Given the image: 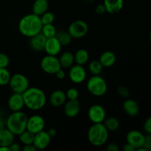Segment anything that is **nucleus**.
<instances>
[{"mask_svg": "<svg viewBox=\"0 0 151 151\" xmlns=\"http://www.w3.org/2000/svg\"><path fill=\"white\" fill-rule=\"evenodd\" d=\"M24 106L32 111L41 110L47 102V97L44 91L37 87H29L22 94Z\"/></svg>", "mask_w": 151, "mask_h": 151, "instance_id": "f257e3e1", "label": "nucleus"}, {"mask_svg": "<svg viewBox=\"0 0 151 151\" xmlns=\"http://www.w3.org/2000/svg\"><path fill=\"white\" fill-rule=\"evenodd\" d=\"M42 26L40 16L30 13L25 15L20 19L19 22V30L22 35L31 38L41 32Z\"/></svg>", "mask_w": 151, "mask_h": 151, "instance_id": "f03ea898", "label": "nucleus"}, {"mask_svg": "<svg viewBox=\"0 0 151 151\" xmlns=\"http://www.w3.org/2000/svg\"><path fill=\"white\" fill-rule=\"evenodd\" d=\"M28 116L22 111H13L6 119V128L15 136H19L27 130Z\"/></svg>", "mask_w": 151, "mask_h": 151, "instance_id": "7ed1b4c3", "label": "nucleus"}, {"mask_svg": "<svg viewBox=\"0 0 151 151\" xmlns=\"http://www.w3.org/2000/svg\"><path fill=\"white\" fill-rule=\"evenodd\" d=\"M109 132L103 123H93L88 129L87 138L93 146L101 147L107 142Z\"/></svg>", "mask_w": 151, "mask_h": 151, "instance_id": "20e7f679", "label": "nucleus"}, {"mask_svg": "<svg viewBox=\"0 0 151 151\" xmlns=\"http://www.w3.org/2000/svg\"><path fill=\"white\" fill-rule=\"evenodd\" d=\"M88 92L95 97L103 96L108 90V85L104 78L100 75H92L86 83Z\"/></svg>", "mask_w": 151, "mask_h": 151, "instance_id": "39448f33", "label": "nucleus"}, {"mask_svg": "<svg viewBox=\"0 0 151 151\" xmlns=\"http://www.w3.org/2000/svg\"><path fill=\"white\" fill-rule=\"evenodd\" d=\"M9 86L14 93L23 94L29 88V80L24 75L16 73L11 75Z\"/></svg>", "mask_w": 151, "mask_h": 151, "instance_id": "423d86ee", "label": "nucleus"}, {"mask_svg": "<svg viewBox=\"0 0 151 151\" xmlns=\"http://www.w3.org/2000/svg\"><path fill=\"white\" fill-rule=\"evenodd\" d=\"M41 67L44 72L50 75H55L58 70L61 69L59 59L56 56L50 55L41 59Z\"/></svg>", "mask_w": 151, "mask_h": 151, "instance_id": "0eeeda50", "label": "nucleus"}, {"mask_svg": "<svg viewBox=\"0 0 151 151\" xmlns=\"http://www.w3.org/2000/svg\"><path fill=\"white\" fill-rule=\"evenodd\" d=\"M88 31V26L86 22L83 20H75L70 24L68 29L73 38H81L85 36Z\"/></svg>", "mask_w": 151, "mask_h": 151, "instance_id": "6e6552de", "label": "nucleus"}, {"mask_svg": "<svg viewBox=\"0 0 151 151\" xmlns=\"http://www.w3.org/2000/svg\"><path fill=\"white\" fill-rule=\"evenodd\" d=\"M88 116L92 123H103L106 118V111L101 105L94 104L88 109Z\"/></svg>", "mask_w": 151, "mask_h": 151, "instance_id": "1a4fd4ad", "label": "nucleus"}, {"mask_svg": "<svg viewBox=\"0 0 151 151\" xmlns=\"http://www.w3.org/2000/svg\"><path fill=\"white\" fill-rule=\"evenodd\" d=\"M69 77L70 81L74 83H81L86 78V71L83 65L76 63L69 68Z\"/></svg>", "mask_w": 151, "mask_h": 151, "instance_id": "9d476101", "label": "nucleus"}, {"mask_svg": "<svg viewBox=\"0 0 151 151\" xmlns=\"http://www.w3.org/2000/svg\"><path fill=\"white\" fill-rule=\"evenodd\" d=\"M45 127V121L44 118L40 115H32L27 119V130L32 134H35L43 131Z\"/></svg>", "mask_w": 151, "mask_h": 151, "instance_id": "9b49d317", "label": "nucleus"}, {"mask_svg": "<svg viewBox=\"0 0 151 151\" xmlns=\"http://www.w3.org/2000/svg\"><path fill=\"white\" fill-rule=\"evenodd\" d=\"M145 135L137 130H132L129 131L126 135V142L131 145L135 150L143 146Z\"/></svg>", "mask_w": 151, "mask_h": 151, "instance_id": "f8f14e48", "label": "nucleus"}, {"mask_svg": "<svg viewBox=\"0 0 151 151\" xmlns=\"http://www.w3.org/2000/svg\"><path fill=\"white\" fill-rule=\"evenodd\" d=\"M51 138L52 137H50L48 132L43 130L35 134L32 144L36 147L37 150H44L50 145Z\"/></svg>", "mask_w": 151, "mask_h": 151, "instance_id": "ddd939ff", "label": "nucleus"}, {"mask_svg": "<svg viewBox=\"0 0 151 151\" xmlns=\"http://www.w3.org/2000/svg\"><path fill=\"white\" fill-rule=\"evenodd\" d=\"M7 106L13 112L22 111L24 106V102L22 94L13 93L9 97L8 101H7Z\"/></svg>", "mask_w": 151, "mask_h": 151, "instance_id": "4468645a", "label": "nucleus"}, {"mask_svg": "<svg viewBox=\"0 0 151 151\" xmlns=\"http://www.w3.org/2000/svg\"><path fill=\"white\" fill-rule=\"evenodd\" d=\"M80 111H81V104L78 100H69V101L65 103L63 111L67 117H75L78 116Z\"/></svg>", "mask_w": 151, "mask_h": 151, "instance_id": "2eb2a0df", "label": "nucleus"}, {"mask_svg": "<svg viewBox=\"0 0 151 151\" xmlns=\"http://www.w3.org/2000/svg\"><path fill=\"white\" fill-rule=\"evenodd\" d=\"M61 47L62 45L55 36L52 38H47L44 47V51L47 52V55L56 56L60 53Z\"/></svg>", "mask_w": 151, "mask_h": 151, "instance_id": "dca6fc26", "label": "nucleus"}, {"mask_svg": "<svg viewBox=\"0 0 151 151\" xmlns=\"http://www.w3.org/2000/svg\"><path fill=\"white\" fill-rule=\"evenodd\" d=\"M29 47L33 51L41 52L44 50L47 38L41 32L29 38Z\"/></svg>", "mask_w": 151, "mask_h": 151, "instance_id": "f3484780", "label": "nucleus"}, {"mask_svg": "<svg viewBox=\"0 0 151 151\" xmlns=\"http://www.w3.org/2000/svg\"><path fill=\"white\" fill-rule=\"evenodd\" d=\"M66 99L67 98L66 93L62 90L58 89L52 92L49 98V101L50 105L53 107H60L65 104Z\"/></svg>", "mask_w": 151, "mask_h": 151, "instance_id": "a211bd4d", "label": "nucleus"}, {"mask_svg": "<svg viewBox=\"0 0 151 151\" xmlns=\"http://www.w3.org/2000/svg\"><path fill=\"white\" fill-rule=\"evenodd\" d=\"M106 12L111 14H114L120 12L124 6L123 0H103Z\"/></svg>", "mask_w": 151, "mask_h": 151, "instance_id": "6ab92c4d", "label": "nucleus"}, {"mask_svg": "<svg viewBox=\"0 0 151 151\" xmlns=\"http://www.w3.org/2000/svg\"><path fill=\"white\" fill-rule=\"evenodd\" d=\"M122 108L124 111L130 116H136L139 112L138 103L133 99H126L122 104Z\"/></svg>", "mask_w": 151, "mask_h": 151, "instance_id": "aec40b11", "label": "nucleus"}, {"mask_svg": "<svg viewBox=\"0 0 151 151\" xmlns=\"http://www.w3.org/2000/svg\"><path fill=\"white\" fill-rule=\"evenodd\" d=\"M116 60V55L112 51H109V50L103 52L99 58V60L102 63L103 67H111L114 64Z\"/></svg>", "mask_w": 151, "mask_h": 151, "instance_id": "412c9836", "label": "nucleus"}, {"mask_svg": "<svg viewBox=\"0 0 151 151\" xmlns=\"http://www.w3.org/2000/svg\"><path fill=\"white\" fill-rule=\"evenodd\" d=\"M15 135L7 128L0 131V146L10 147V145L14 142Z\"/></svg>", "mask_w": 151, "mask_h": 151, "instance_id": "4be33fe9", "label": "nucleus"}, {"mask_svg": "<svg viewBox=\"0 0 151 151\" xmlns=\"http://www.w3.org/2000/svg\"><path fill=\"white\" fill-rule=\"evenodd\" d=\"M49 2L47 0H35L32 4V13L41 16L48 10Z\"/></svg>", "mask_w": 151, "mask_h": 151, "instance_id": "5701e85b", "label": "nucleus"}, {"mask_svg": "<svg viewBox=\"0 0 151 151\" xmlns=\"http://www.w3.org/2000/svg\"><path fill=\"white\" fill-rule=\"evenodd\" d=\"M58 59L62 69H69L75 63L74 55L70 52H64L60 55Z\"/></svg>", "mask_w": 151, "mask_h": 151, "instance_id": "b1692460", "label": "nucleus"}, {"mask_svg": "<svg viewBox=\"0 0 151 151\" xmlns=\"http://www.w3.org/2000/svg\"><path fill=\"white\" fill-rule=\"evenodd\" d=\"M74 57H75V62L77 64L83 66L88 62V58H89V55H88L87 50H84V49H80L75 52V54L74 55Z\"/></svg>", "mask_w": 151, "mask_h": 151, "instance_id": "393cba45", "label": "nucleus"}, {"mask_svg": "<svg viewBox=\"0 0 151 151\" xmlns=\"http://www.w3.org/2000/svg\"><path fill=\"white\" fill-rule=\"evenodd\" d=\"M56 38L59 41L62 46H67L72 42V35L69 34L68 31H63V30H59L57 31L55 35Z\"/></svg>", "mask_w": 151, "mask_h": 151, "instance_id": "a878e982", "label": "nucleus"}, {"mask_svg": "<svg viewBox=\"0 0 151 151\" xmlns=\"http://www.w3.org/2000/svg\"><path fill=\"white\" fill-rule=\"evenodd\" d=\"M103 123L109 131H115L119 128V120L114 116L106 118Z\"/></svg>", "mask_w": 151, "mask_h": 151, "instance_id": "bb28decb", "label": "nucleus"}, {"mask_svg": "<svg viewBox=\"0 0 151 151\" xmlns=\"http://www.w3.org/2000/svg\"><path fill=\"white\" fill-rule=\"evenodd\" d=\"M103 69V66L99 60H93L88 64V70L92 75H100Z\"/></svg>", "mask_w": 151, "mask_h": 151, "instance_id": "cd10ccee", "label": "nucleus"}, {"mask_svg": "<svg viewBox=\"0 0 151 151\" xmlns=\"http://www.w3.org/2000/svg\"><path fill=\"white\" fill-rule=\"evenodd\" d=\"M41 32L46 37V38H50L55 36L56 32H57V29H56L55 27L53 25V24H43Z\"/></svg>", "mask_w": 151, "mask_h": 151, "instance_id": "c85d7f7f", "label": "nucleus"}, {"mask_svg": "<svg viewBox=\"0 0 151 151\" xmlns=\"http://www.w3.org/2000/svg\"><path fill=\"white\" fill-rule=\"evenodd\" d=\"M19 137V140H20L21 142H22L24 145H29L33 143L35 134H32L30 131H27V130H25V131H24V132H22Z\"/></svg>", "mask_w": 151, "mask_h": 151, "instance_id": "c756f323", "label": "nucleus"}, {"mask_svg": "<svg viewBox=\"0 0 151 151\" xmlns=\"http://www.w3.org/2000/svg\"><path fill=\"white\" fill-rule=\"evenodd\" d=\"M10 72L7 68H0V86H5L9 83L10 80Z\"/></svg>", "mask_w": 151, "mask_h": 151, "instance_id": "7c9ffc66", "label": "nucleus"}, {"mask_svg": "<svg viewBox=\"0 0 151 151\" xmlns=\"http://www.w3.org/2000/svg\"><path fill=\"white\" fill-rule=\"evenodd\" d=\"M42 24H52L55 21V15L52 12L47 11L40 16Z\"/></svg>", "mask_w": 151, "mask_h": 151, "instance_id": "2f4dec72", "label": "nucleus"}, {"mask_svg": "<svg viewBox=\"0 0 151 151\" xmlns=\"http://www.w3.org/2000/svg\"><path fill=\"white\" fill-rule=\"evenodd\" d=\"M66 98L68 100H78L79 97V91L75 88H70L66 92Z\"/></svg>", "mask_w": 151, "mask_h": 151, "instance_id": "473e14b6", "label": "nucleus"}, {"mask_svg": "<svg viewBox=\"0 0 151 151\" xmlns=\"http://www.w3.org/2000/svg\"><path fill=\"white\" fill-rule=\"evenodd\" d=\"M10 63V58L4 53H0V68H7Z\"/></svg>", "mask_w": 151, "mask_h": 151, "instance_id": "72a5a7b5", "label": "nucleus"}, {"mask_svg": "<svg viewBox=\"0 0 151 151\" xmlns=\"http://www.w3.org/2000/svg\"><path fill=\"white\" fill-rule=\"evenodd\" d=\"M117 92L121 97H125V98H128L130 97V91L128 88L123 86H119L117 88Z\"/></svg>", "mask_w": 151, "mask_h": 151, "instance_id": "f704fd0d", "label": "nucleus"}, {"mask_svg": "<svg viewBox=\"0 0 151 151\" xmlns=\"http://www.w3.org/2000/svg\"><path fill=\"white\" fill-rule=\"evenodd\" d=\"M142 147L145 149L146 151H151V134H147V135L145 136Z\"/></svg>", "mask_w": 151, "mask_h": 151, "instance_id": "c9c22d12", "label": "nucleus"}, {"mask_svg": "<svg viewBox=\"0 0 151 151\" xmlns=\"http://www.w3.org/2000/svg\"><path fill=\"white\" fill-rule=\"evenodd\" d=\"M144 131L146 134H151V116H149L144 122Z\"/></svg>", "mask_w": 151, "mask_h": 151, "instance_id": "e433bc0d", "label": "nucleus"}, {"mask_svg": "<svg viewBox=\"0 0 151 151\" xmlns=\"http://www.w3.org/2000/svg\"><path fill=\"white\" fill-rule=\"evenodd\" d=\"M106 149H107L108 151H119V147L116 143L111 142L108 145Z\"/></svg>", "mask_w": 151, "mask_h": 151, "instance_id": "4c0bfd02", "label": "nucleus"}, {"mask_svg": "<svg viewBox=\"0 0 151 151\" xmlns=\"http://www.w3.org/2000/svg\"><path fill=\"white\" fill-rule=\"evenodd\" d=\"M95 11L97 14H103L105 12H106L104 4H97L95 7Z\"/></svg>", "mask_w": 151, "mask_h": 151, "instance_id": "58836bf2", "label": "nucleus"}, {"mask_svg": "<svg viewBox=\"0 0 151 151\" xmlns=\"http://www.w3.org/2000/svg\"><path fill=\"white\" fill-rule=\"evenodd\" d=\"M55 75V76L57 77V78H58L59 80H63L64 79L65 77H66V72H65L64 70L61 68V69H60L59 70H58Z\"/></svg>", "mask_w": 151, "mask_h": 151, "instance_id": "ea45409f", "label": "nucleus"}, {"mask_svg": "<svg viewBox=\"0 0 151 151\" xmlns=\"http://www.w3.org/2000/svg\"><path fill=\"white\" fill-rule=\"evenodd\" d=\"M9 147H10V151H20L21 149H22L20 144L17 142H14L10 145Z\"/></svg>", "mask_w": 151, "mask_h": 151, "instance_id": "a19ab883", "label": "nucleus"}, {"mask_svg": "<svg viewBox=\"0 0 151 151\" xmlns=\"http://www.w3.org/2000/svg\"><path fill=\"white\" fill-rule=\"evenodd\" d=\"M24 151H36L37 150L36 147L34 146L33 144H29V145H24V147H23Z\"/></svg>", "mask_w": 151, "mask_h": 151, "instance_id": "79ce46f5", "label": "nucleus"}, {"mask_svg": "<svg viewBox=\"0 0 151 151\" xmlns=\"http://www.w3.org/2000/svg\"><path fill=\"white\" fill-rule=\"evenodd\" d=\"M6 126V121H4V118H3V114L2 112L0 111V131L4 129Z\"/></svg>", "mask_w": 151, "mask_h": 151, "instance_id": "37998d69", "label": "nucleus"}, {"mask_svg": "<svg viewBox=\"0 0 151 151\" xmlns=\"http://www.w3.org/2000/svg\"><path fill=\"white\" fill-rule=\"evenodd\" d=\"M123 150L125 151H134L135 150V149H134L131 145H129L128 143L126 142L125 145H124Z\"/></svg>", "mask_w": 151, "mask_h": 151, "instance_id": "c03bdc74", "label": "nucleus"}, {"mask_svg": "<svg viewBox=\"0 0 151 151\" xmlns=\"http://www.w3.org/2000/svg\"><path fill=\"white\" fill-rule=\"evenodd\" d=\"M47 132H48V134H50V137H53L56 135V134H57V130H56L55 128H51L48 130Z\"/></svg>", "mask_w": 151, "mask_h": 151, "instance_id": "a18cd8bd", "label": "nucleus"}, {"mask_svg": "<svg viewBox=\"0 0 151 151\" xmlns=\"http://www.w3.org/2000/svg\"><path fill=\"white\" fill-rule=\"evenodd\" d=\"M0 151H10V147L7 146H0Z\"/></svg>", "mask_w": 151, "mask_h": 151, "instance_id": "49530a36", "label": "nucleus"}, {"mask_svg": "<svg viewBox=\"0 0 151 151\" xmlns=\"http://www.w3.org/2000/svg\"><path fill=\"white\" fill-rule=\"evenodd\" d=\"M149 38H150V41L151 43V31H150V36H149Z\"/></svg>", "mask_w": 151, "mask_h": 151, "instance_id": "de8ad7c7", "label": "nucleus"}]
</instances>
